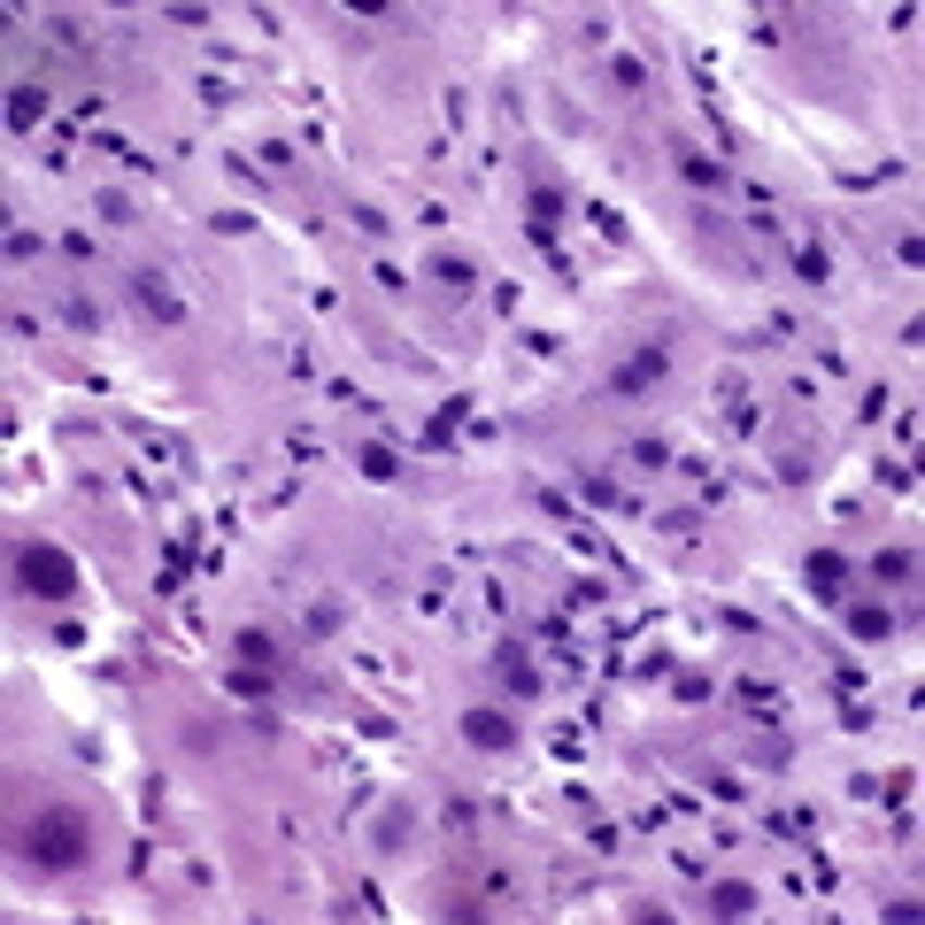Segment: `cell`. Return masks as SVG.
<instances>
[{
  "mask_svg": "<svg viewBox=\"0 0 925 925\" xmlns=\"http://www.w3.org/2000/svg\"><path fill=\"white\" fill-rule=\"evenodd\" d=\"M16 578H24V595H39V602H70L77 595V563L62 548H24L16 555Z\"/></svg>",
  "mask_w": 925,
  "mask_h": 925,
  "instance_id": "obj_2",
  "label": "cell"
},
{
  "mask_svg": "<svg viewBox=\"0 0 925 925\" xmlns=\"http://www.w3.org/2000/svg\"><path fill=\"white\" fill-rule=\"evenodd\" d=\"M810 595L840 602V595H849V563H840V555H810Z\"/></svg>",
  "mask_w": 925,
  "mask_h": 925,
  "instance_id": "obj_5",
  "label": "cell"
},
{
  "mask_svg": "<svg viewBox=\"0 0 925 925\" xmlns=\"http://www.w3.org/2000/svg\"><path fill=\"white\" fill-rule=\"evenodd\" d=\"M501 679H510V687H525V695H533V687H540V671H533V663H525L517 648H501Z\"/></svg>",
  "mask_w": 925,
  "mask_h": 925,
  "instance_id": "obj_11",
  "label": "cell"
},
{
  "mask_svg": "<svg viewBox=\"0 0 925 925\" xmlns=\"http://www.w3.org/2000/svg\"><path fill=\"white\" fill-rule=\"evenodd\" d=\"M663 378V348H648V355H633L625 371H617V393H640V386H655Z\"/></svg>",
  "mask_w": 925,
  "mask_h": 925,
  "instance_id": "obj_7",
  "label": "cell"
},
{
  "mask_svg": "<svg viewBox=\"0 0 925 925\" xmlns=\"http://www.w3.org/2000/svg\"><path fill=\"white\" fill-rule=\"evenodd\" d=\"M232 648H239V663H247V671H271V663H278V648H271V633H239Z\"/></svg>",
  "mask_w": 925,
  "mask_h": 925,
  "instance_id": "obj_9",
  "label": "cell"
},
{
  "mask_svg": "<svg viewBox=\"0 0 925 925\" xmlns=\"http://www.w3.org/2000/svg\"><path fill=\"white\" fill-rule=\"evenodd\" d=\"M463 740H471V748H510V740H517V725H510V717H493V710H463Z\"/></svg>",
  "mask_w": 925,
  "mask_h": 925,
  "instance_id": "obj_3",
  "label": "cell"
},
{
  "mask_svg": "<svg viewBox=\"0 0 925 925\" xmlns=\"http://www.w3.org/2000/svg\"><path fill=\"white\" fill-rule=\"evenodd\" d=\"M849 633H857V640H887V633H895V610H879V602H857V610H849Z\"/></svg>",
  "mask_w": 925,
  "mask_h": 925,
  "instance_id": "obj_8",
  "label": "cell"
},
{
  "mask_svg": "<svg viewBox=\"0 0 925 925\" xmlns=\"http://www.w3.org/2000/svg\"><path fill=\"white\" fill-rule=\"evenodd\" d=\"M16 857L32 864V872H77L93 857V825L77 817V810H39L24 833H16Z\"/></svg>",
  "mask_w": 925,
  "mask_h": 925,
  "instance_id": "obj_1",
  "label": "cell"
},
{
  "mask_svg": "<svg viewBox=\"0 0 925 925\" xmlns=\"http://www.w3.org/2000/svg\"><path fill=\"white\" fill-rule=\"evenodd\" d=\"M687 178H695V186H725V171H717L710 154H687Z\"/></svg>",
  "mask_w": 925,
  "mask_h": 925,
  "instance_id": "obj_14",
  "label": "cell"
},
{
  "mask_svg": "<svg viewBox=\"0 0 925 925\" xmlns=\"http://www.w3.org/2000/svg\"><path fill=\"white\" fill-rule=\"evenodd\" d=\"M555 216H563V201L540 186V193H533V239H555Z\"/></svg>",
  "mask_w": 925,
  "mask_h": 925,
  "instance_id": "obj_10",
  "label": "cell"
},
{
  "mask_svg": "<svg viewBox=\"0 0 925 925\" xmlns=\"http://www.w3.org/2000/svg\"><path fill=\"white\" fill-rule=\"evenodd\" d=\"M132 293H139V301H147L162 324H178V316H186V301H178L171 286H162V271H139V278H132Z\"/></svg>",
  "mask_w": 925,
  "mask_h": 925,
  "instance_id": "obj_4",
  "label": "cell"
},
{
  "mask_svg": "<svg viewBox=\"0 0 925 925\" xmlns=\"http://www.w3.org/2000/svg\"><path fill=\"white\" fill-rule=\"evenodd\" d=\"M717 910H725V917H748V910H755V895L733 879V887H717Z\"/></svg>",
  "mask_w": 925,
  "mask_h": 925,
  "instance_id": "obj_13",
  "label": "cell"
},
{
  "mask_svg": "<svg viewBox=\"0 0 925 925\" xmlns=\"http://www.w3.org/2000/svg\"><path fill=\"white\" fill-rule=\"evenodd\" d=\"M872 571H879V578H887V586H902V578H910V571H917V563H910V555H902V548H887V555H879V563H872Z\"/></svg>",
  "mask_w": 925,
  "mask_h": 925,
  "instance_id": "obj_12",
  "label": "cell"
},
{
  "mask_svg": "<svg viewBox=\"0 0 925 925\" xmlns=\"http://www.w3.org/2000/svg\"><path fill=\"white\" fill-rule=\"evenodd\" d=\"M363 471H371V478H393V471H401V463H393V455H386V448H363Z\"/></svg>",
  "mask_w": 925,
  "mask_h": 925,
  "instance_id": "obj_15",
  "label": "cell"
},
{
  "mask_svg": "<svg viewBox=\"0 0 925 925\" xmlns=\"http://www.w3.org/2000/svg\"><path fill=\"white\" fill-rule=\"evenodd\" d=\"M39 116H47V93H39V86H9V124H16V132H32Z\"/></svg>",
  "mask_w": 925,
  "mask_h": 925,
  "instance_id": "obj_6",
  "label": "cell"
}]
</instances>
